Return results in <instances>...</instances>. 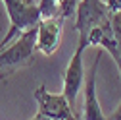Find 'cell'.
<instances>
[{"label":"cell","instance_id":"obj_8","mask_svg":"<svg viewBox=\"0 0 121 120\" xmlns=\"http://www.w3.org/2000/svg\"><path fill=\"white\" fill-rule=\"evenodd\" d=\"M40 20H50V18H60V6L56 0H40L39 4Z\"/></svg>","mask_w":121,"mask_h":120},{"label":"cell","instance_id":"obj_7","mask_svg":"<svg viewBox=\"0 0 121 120\" xmlns=\"http://www.w3.org/2000/svg\"><path fill=\"white\" fill-rule=\"evenodd\" d=\"M102 58V52L96 54L92 68H90L88 76H86V85H85V107H83V120H110L106 116L98 105V97H96V70H98V62Z\"/></svg>","mask_w":121,"mask_h":120},{"label":"cell","instance_id":"obj_4","mask_svg":"<svg viewBox=\"0 0 121 120\" xmlns=\"http://www.w3.org/2000/svg\"><path fill=\"white\" fill-rule=\"evenodd\" d=\"M35 99L39 105V112L44 116H50L56 120H79L75 110L71 109L69 101L65 99V95L64 93H60V95L50 93L44 83H40L35 89Z\"/></svg>","mask_w":121,"mask_h":120},{"label":"cell","instance_id":"obj_5","mask_svg":"<svg viewBox=\"0 0 121 120\" xmlns=\"http://www.w3.org/2000/svg\"><path fill=\"white\" fill-rule=\"evenodd\" d=\"M88 41L86 39H79V45L75 49L69 64H67V70H65V76H64V95L65 99L69 101L71 109L75 107V101H77V95L81 91V87L85 83V66H83V50L86 49Z\"/></svg>","mask_w":121,"mask_h":120},{"label":"cell","instance_id":"obj_11","mask_svg":"<svg viewBox=\"0 0 121 120\" xmlns=\"http://www.w3.org/2000/svg\"><path fill=\"white\" fill-rule=\"evenodd\" d=\"M110 120H121V105H119V109L110 116Z\"/></svg>","mask_w":121,"mask_h":120},{"label":"cell","instance_id":"obj_1","mask_svg":"<svg viewBox=\"0 0 121 120\" xmlns=\"http://www.w3.org/2000/svg\"><path fill=\"white\" fill-rule=\"evenodd\" d=\"M35 52H37V25L19 33L10 47L0 50V78H6L8 74H13L23 66H29L33 62Z\"/></svg>","mask_w":121,"mask_h":120},{"label":"cell","instance_id":"obj_2","mask_svg":"<svg viewBox=\"0 0 121 120\" xmlns=\"http://www.w3.org/2000/svg\"><path fill=\"white\" fill-rule=\"evenodd\" d=\"M2 2L6 6L8 18H10V29H8V33L4 35V39L0 41V50L6 49L8 43L12 39H16L19 33L35 27L40 21L39 6L29 4V2H25V0H2Z\"/></svg>","mask_w":121,"mask_h":120},{"label":"cell","instance_id":"obj_3","mask_svg":"<svg viewBox=\"0 0 121 120\" xmlns=\"http://www.w3.org/2000/svg\"><path fill=\"white\" fill-rule=\"evenodd\" d=\"M75 14H77L75 29L79 33V39H86V41H88V33L94 27H98V25L112 20L110 8L102 0H81Z\"/></svg>","mask_w":121,"mask_h":120},{"label":"cell","instance_id":"obj_9","mask_svg":"<svg viewBox=\"0 0 121 120\" xmlns=\"http://www.w3.org/2000/svg\"><path fill=\"white\" fill-rule=\"evenodd\" d=\"M81 0H60L58 6H60V18H69L71 14L77 12V6H79Z\"/></svg>","mask_w":121,"mask_h":120},{"label":"cell","instance_id":"obj_10","mask_svg":"<svg viewBox=\"0 0 121 120\" xmlns=\"http://www.w3.org/2000/svg\"><path fill=\"white\" fill-rule=\"evenodd\" d=\"M31 120H56V118H50V116H44V114H40V112H37Z\"/></svg>","mask_w":121,"mask_h":120},{"label":"cell","instance_id":"obj_6","mask_svg":"<svg viewBox=\"0 0 121 120\" xmlns=\"http://www.w3.org/2000/svg\"><path fill=\"white\" fill-rule=\"evenodd\" d=\"M62 25L64 18L40 20L37 23V52L50 56L58 50L62 41Z\"/></svg>","mask_w":121,"mask_h":120},{"label":"cell","instance_id":"obj_12","mask_svg":"<svg viewBox=\"0 0 121 120\" xmlns=\"http://www.w3.org/2000/svg\"><path fill=\"white\" fill-rule=\"evenodd\" d=\"M56 2H60V0H56Z\"/></svg>","mask_w":121,"mask_h":120}]
</instances>
